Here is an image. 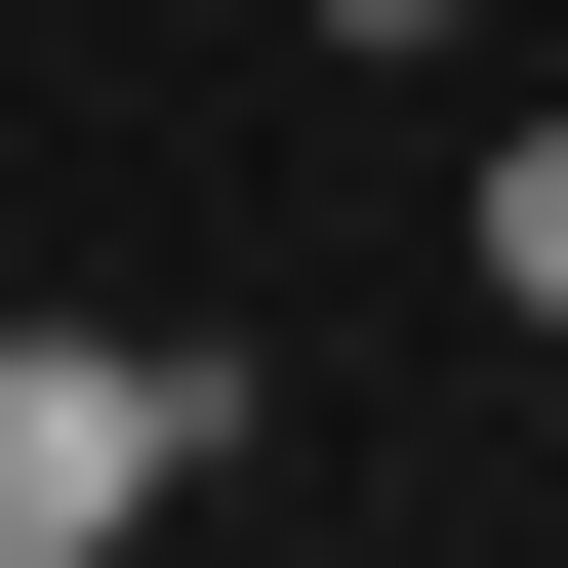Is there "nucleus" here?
<instances>
[{
	"instance_id": "nucleus-2",
	"label": "nucleus",
	"mask_w": 568,
	"mask_h": 568,
	"mask_svg": "<svg viewBox=\"0 0 568 568\" xmlns=\"http://www.w3.org/2000/svg\"><path fill=\"white\" fill-rule=\"evenodd\" d=\"M487 284H528V325H568V122H528V163H487Z\"/></svg>"
},
{
	"instance_id": "nucleus-1",
	"label": "nucleus",
	"mask_w": 568,
	"mask_h": 568,
	"mask_svg": "<svg viewBox=\"0 0 568 568\" xmlns=\"http://www.w3.org/2000/svg\"><path fill=\"white\" fill-rule=\"evenodd\" d=\"M203 447H244V366H203V325H0V568H122Z\"/></svg>"
}]
</instances>
